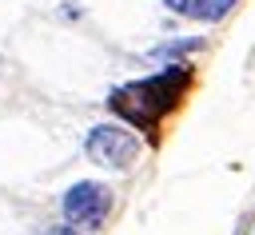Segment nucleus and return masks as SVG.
Masks as SVG:
<instances>
[{
    "label": "nucleus",
    "instance_id": "3",
    "mask_svg": "<svg viewBox=\"0 0 255 235\" xmlns=\"http://www.w3.org/2000/svg\"><path fill=\"white\" fill-rule=\"evenodd\" d=\"M64 207V223L68 227H88V231H100L108 211H112V187L96 183V179H80L64 191L60 199Z\"/></svg>",
    "mask_w": 255,
    "mask_h": 235
},
{
    "label": "nucleus",
    "instance_id": "2",
    "mask_svg": "<svg viewBox=\"0 0 255 235\" xmlns=\"http://www.w3.org/2000/svg\"><path fill=\"white\" fill-rule=\"evenodd\" d=\"M84 151L92 163L100 167H112V171H128L135 159H139V139L131 127L124 123H96L88 135H84Z\"/></svg>",
    "mask_w": 255,
    "mask_h": 235
},
{
    "label": "nucleus",
    "instance_id": "4",
    "mask_svg": "<svg viewBox=\"0 0 255 235\" xmlns=\"http://www.w3.org/2000/svg\"><path fill=\"white\" fill-rule=\"evenodd\" d=\"M175 16H187V20H199V24H215L223 20L239 0H163Z\"/></svg>",
    "mask_w": 255,
    "mask_h": 235
},
{
    "label": "nucleus",
    "instance_id": "5",
    "mask_svg": "<svg viewBox=\"0 0 255 235\" xmlns=\"http://www.w3.org/2000/svg\"><path fill=\"white\" fill-rule=\"evenodd\" d=\"M48 235H76V227H68V223H64V227H52Z\"/></svg>",
    "mask_w": 255,
    "mask_h": 235
},
{
    "label": "nucleus",
    "instance_id": "1",
    "mask_svg": "<svg viewBox=\"0 0 255 235\" xmlns=\"http://www.w3.org/2000/svg\"><path fill=\"white\" fill-rule=\"evenodd\" d=\"M191 72L187 64H167V72L151 76V80H135V84H124L112 92V112L131 119L135 127H151L167 108H175V100L183 96Z\"/></svg>",
    "mask_w": 255,
    "mask_h": 235
}]
</instances>
